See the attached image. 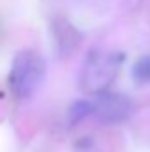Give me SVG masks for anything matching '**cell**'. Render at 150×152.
I'll return each instance as SVG.
<instances>
[{"instance_id": "6", "label": "cell", "mask_w": 150, "mask_h": 152, "mask_svg": "<svg viewBox=\"0 0 150 152\" xmlns=\"http://www.w3.org/2000/svg\"><path fill=\"white\" fill-rule=\"evenodd\" d=\"M92 115V99H78L69 108V124L76 126L83 118Z\"/></svg>"}, {"instance_id": "3", "label": "cell", "mask_w": 150, "mask_h": 152, "mask_svg": "<svg viewBox=\"0 0 150 152\" xmlns=\"http://www.w3.org/2000/svg\"><path fill=\"white\" fill-rule=\"evenodd\" d=\"M92 115L103 124H120L134 113V101L120 92L104 90L92 96Z\"/></svg>"}, {"instance_id": "2", "label": "cell", "mask_w": 150, "mask_h": 152, "mask_svg": "<svg viewBox=\"0 0 150 152\" xmlns=\"http://www.w3.org/2000/svg\"><path fill=\"white\" fill-rule=\"evenodd\" d=\"M124 62V55L118 51H104V50H92L79 71V88L88 96L101 94L108 90L115 81Z\"/></svg>"}, {"instance_id": "1", "label": "cell", "mask_w": 150, "mask_h": 152, "mask_svg": "<svg viewBox=\"0 0 150 152\" xmlns=\"http://www.w3.org/2000/svg\"><path fill=\"white\" fill-rule=\"evenodd\" d=\"M46 73H48V64L41 53L34 50H20L14 55L7 75L11 94L18 101L30 99L42 87Z\"/></svg>"}, {"instance_id": "5", "label": "cell", "mask_w": 150, "mask_h": 152, "mask_svg": "<svg viewBox=\"0 0 150 152\" xmlns=\"http://www.w3.org/2000/svg\"><path fill=\"white\" fill-rule=\"evenodd\" d=\"M131 75L136 85H147L150 83V55H141L131 69Z\"/></svg>"}, {"instance_id": "4", "label": "cell", "mask_w": 150, "mask_h": 152, "mask_svg": "<svg viewBox=\"0 0 150 152\" xmlns=\"http://www.w3.org/2000/svg\"><path fill=\"white\" fill-rule=\"evenodd\" d=\"M51 36H53V41H55L57 51L62 57L69 55L73 50H76V46L81 42V34L76 30L74 25H71L64 18L53 20V23H51Z\"/></svg>"}]
</instances>
